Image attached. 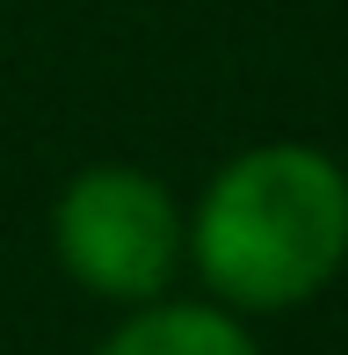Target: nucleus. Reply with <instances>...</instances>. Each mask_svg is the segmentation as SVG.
Listing matches in <instances>:
<instances>
[{"mask_svg": "<svg viewBox=\"0 0 348 355\" xmlns=\"http://www.w3.org/2000/svg\"><path fill=\"white\" fill-rule=\"evenodd\" d=\"M189 254L232 312H290L348 261V174L320 145H254L203 189Z\"/></svg>", "mask_w": 348, "mask_h": 355, "instance_id": "nucleus-1", "label": "nucleus"}, {"mask_svg": "<svg viewBox=\"0 0 348 355\" xmlns=\"http://www.w3.org/2000/svg\"><path fill=\"white\" fill-rule=\"evenodd\" d=\"M51 247L73 283L116 304H153L189 254V225L146 167H87L58 189Z\"/></svg>", "mask_w": 348, "mask_h": 355, "instance_id": "nucleus-2", "label": "nucleus"}, {"mask_svg": "<svg viewBox=\"0 0 348 355\" xmlns=\"http://www.w3.org/2000/svg\"><path fill=\"white\" fill-rule=\"evenodd\" d=\"M94 355H261V348L218 304H160L153 297L146 312H131Z\"/></svg>", "mask_w": 348, "mask_h": 355, "instance_id": "nucleus-3", "label": "nucleus"}]
</instances>
